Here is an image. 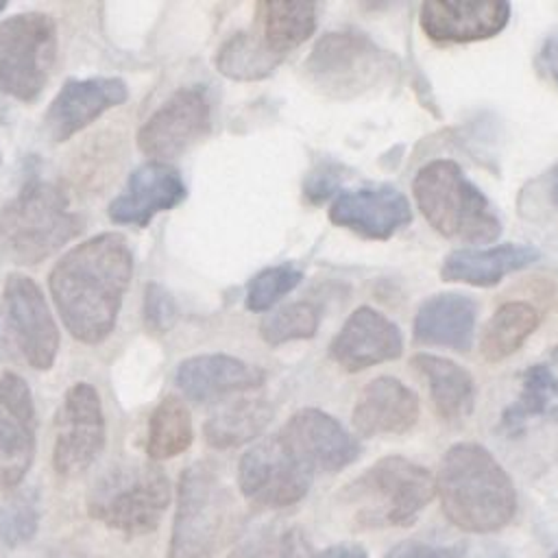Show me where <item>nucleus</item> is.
<instances>
[{
	"label": "nucleus",
	"instance_id": "f257e3e1",
	"mask_svg": "<svg viewBox=\"0 0 558 558\" xmlns=\"http://www.w3.org/2000/svg\"><path fill=\"white\" fill-rule=\"evenodd\" d=\"M133 277V251L122 233H98L61 255L48 288L65 329L83 344L111 336Z\"/></svg>",
	"mask_w": 558,
	"mask_h": 558
},
{
	"label": "nucleus",
	"instance_id": "f03ea898",
	"mask_svg": "<svg viewBox=\"0 0 558 558\" xmlns=\"http://www.w3.org/2000/svg\"><path fill=\"white\" fill-rule=\"evenodd\" d=\"M436 495L447 519L475 534L501 530L517 512L510 475L477 442H458L447 449L436 473Z\"/></svg>",
	"mask_w": 558,
	"mask_h": 558
},
{
	"label": "nucleus",
	"instance_id": "7ed1b4c3",
	"mask_svg": "<svg viewBox=\"0 0 558 558\" xmlns=\"http://www.w3.org/2000/svg\"><path fill=\"white\" fill-rule=\"evenodd\" d=\"M83 229V220L72 211L68 194L41 179H31L0 209V257L20 266H35Z\"/></svg>",
	"mask_w": 558,
	"mask_h": 558
},
{
	"label": "nucleus",
	"instance_id": "20e7f679",
	"mask_svg": "<svg viewBox=\"0 0 558 558\" xmlns=\"http://www.w3.org/2000/svg\"><path fill=\"white\" fill-rule=\"evenodd\" d=\"M412 192L423 218L449 240L486 244L501 233V222L488 198L451 159L425 163L412 181Z\"/></svg>",
	"mask_w": 558,
	"mask_h": 558
},
{
	"label": "nucleus",
	"instance_id": "39448f33",
	"mask_svg": "<svg viewBox=\"0 0 558 558\" xmlns=\"http://www.w3.org/2000/svg\"><path fill=\"white\" fill-rule=\"evenodd\" d=\"M436 477L421 464L386 456L340 493L360 527L410 525L434 499Z\"/></svg>",
	"mask_w": 558,
	"mask_h": 558
},
{
	"label": "nucleus",
	"instance_id": "423d86ee",
	"mask_svg": "<svg viewBox=\"0 0 558 558\" xmlns=\"http://www.w3.org/2000/svg\"><path fill=\"white\" fill-rule=\"evenodd\" d=\"M168 504V475L150 462L109 469L94 482L87 495L89 517L124 536L155 532Z\"/></svg>",
	"mask_w": 558,
	"mask_h": 558
},
{
	"label": "nucleus",
	"instance_id": "0eeeda50",
	"mask_svg": "<svg viewBox=\"0 0 558 558\" xmlns=\"http://www.w3.org/2000/svg\"><path fill=\"white\" fill-rule=\"evenodd\" d=\"M57 63V26L48 13L24 11L0 22V89L33 102Z\"/></svg>",
	"mask_w": 558,
	"mask_h": 558
},
{
	"label": "nucleus",
	"instance_id": "6e6552de",
	"mask_svg": "<svg viewBox=\"0 0 558 558\" xmlns=\"http://www.w3.org/2000/svg\"><path fill=\"white\" fill-rule=\"evenodd\" d=\"M229 493L209 462L190 464L177 486L168 558H211L225 523Z\"/></svg>",
	"mask_w": 558,
	"mask_h": 558
},
{
	"label": "nucleus",
	"instance_id": "1a4fd4ad",
	"mask_svg": "<svg viewBox=\"0 0 558 558\" xmlns=\"http://www.w3.org/2000/svg\"><path fill=\"white\" fill-rule=\"evenodd\" d=\"M386 70V54L362 33L323 35L303 63L307 83L329 98H353L373 87Z\"/></svg>",
	"mask_w": 558,
	"mask_h": 558
},
{
	"label": "nucleus",
	"instance_id": "9d476101",
	"mask_svg": "<svg viewBox=\"0 0 558 558\" xmlns=\"http://www.w3.org/2000/svg\"><path fill=\"white\" fill-rule=\"evenodd\" d=\"M314 473L290 449L283 436H272L255 442L238 464V486L246 499L262 508H288L299 504Z\"/></svg>",
	"mask_w": 558,
	"mask_h": 558
},
{
	"label": "nucleus",
	"instance_id": "9b49d317",
	"mask_svg": "<svg viewBox=\"0 0 558 558\" xmlns=\"http://www.w3.org/2000/svg\"><path fill=\"white\" fill-rule=\"evenodd\" d=\"M105 440L107 427L98 390L87 381L72 384L54 416V471L61 477L85 473L102 453Z\"/></svg>",
	"mask_w": 558,
	"mask_h": 558
},
{
	"label": "nucleus",
	"instance_id": "f8f14e48",
	"mask_svg": "<svg viewBox=\"0 0 558 558\" xmlns=\"http://www.w3.org/2000/svg\"><path fill=\"white\" fill-rule=\"evenodd\" d=\"M211 129V100L205 85L179 87L137 131V148L150 161L181 157Z\"/></svg>",
	"mask_w": 558,
	"mask_h": 558
},
{
	"label": "nucleus",
	"instance_id": "ddd939ff",
	"mask_svg": "<svg viewBox=\"0 0 558 558\" xmlns=\"http://www.w3.org/2000/svg\"><path fill=\"white\" fill-rule=\"evenodd\" d=\"M7 329L22 357L35 371H48L59 351V327L39 286L22 272H11L2 290Z\"/></svg>",
	"mask_w": 558,
	"mask_h": 558
},
{
	"label": "nucleus",
	"instance_id": "4468645a",
	"mask_svg": "<svg viewBox=\"0 0 558 558\" xmlns=\"http://www.w3.org/2000/svg\"><path fill=\"white\" fill-rule=\"evenodd\" d=\"M37 449V418L28 384L11 371L0 375V488L13 490L26 477Z\"/></svg>",
	"mask_w": 558,
	"mask_h": 558
},
{
	"label": "nucleus",
	"instance_id": "2eb2a0df",
	"mask_svg": "<svg viewBox=\"0 0 558 558\" xmlns=\"http://www.w3.org/2000/svg\"><path fill=\"white\" fill-rule=\"evenodd\" d=\"M312 473H338L360 456V442L327 412L303 408L279 432Z\"/></svg>",
	"mask_w": 558,
	"mask_h": 558
},
{
	"label": "nucleus",
	"instance_id": "dca6fc26",
	"mask_svg": "<svg viewBox=\"0 0 558 558\" xmlns=\"http://www.w3.org/2000/svg\"><path fill=\"white\" fill-rule=\"evenodd\" d=\"M126 98L129 87L118 76L68 78L46 111V133L52 142H68Z\"/></svg>",
	"mask_w": 558,
	"mask_h": 558
},
{
	"label": "nucleus",
	"instance_id": "f3484780",
	"mask_svg": "<svg viewBox=\"0 0 558 558\" xmlns=\"http://www.w3.org/2000/svg\"><path fill=\"white\" fill-rule=\"evenodd\" d=\"M329 220L368 240H388L412 222L408 198L392 185H368L340 192L331 207Z\"/></svg>",
	"mask_w": 558,
	"mask_h": 558
},
{
	"label": "nucleus",
	"instance_id": "a211bd4d",
	"mask_svg": "<svg viewBox=\"0 0 558 558\" xmlns=\"http://www.w3.org/2000/svg\"><path fill=\"white\" fill-rule=\"evenodd\" d=\"M187 190L177 168L163 161H146L137 166L124 190L109 203V218L116 225L148 227V222L163 211L174 209Z\"/></svg>",
	"mask_w": 558,
	"mask_h": 558
},
{
	"label": "nucleus",
	"instance_id": "6ab92c4d",
	"mask_svg": "<svg viewBox=\"0 0 558 558\" xmlns=\"http://www.w3.org/2000/svg\"><path fill=\"white\" fill-rule=\"evenodd\" d=\"M401 353L403 338L399 327L368 305L349 314L329 344L333 362L349 373H360L375 364L397 360Z\"/></svg>",
	"mask_w": 558,
	"mask_h": 558
},
{
	"label": "nucleus",
	"instance_id": "aec40b11",
	"mask_svg": "<svg viewBox=\"0 0 558 558\" xmlns=\"http://www.w3.org/2000/svg\"><path fill=\"white\" fill-rule=\"evenodd\" d=\"M174 381L187 399L209 403L257 390L266 381V373L233 355L205 353L183 360L177 366Z\"/></svg>",
	"mask_w": 558,
	"mask_h": 558
},
{
	"label": "nucleus",
	"instance_id": "412c9836",
	"mask_svg": "<svg viewBox=\"0 0 558 558\" xmlns=\"http://www.w3.org/2000/svg\"><path fill=\"white\" fill-rule=\"evenodd\" d=\"M508 2H451L427 0L421 4V28L436 44H466L495 37L508 26Z\"/></svg>",
	"mask_w": 558,
	"mask_h": 558
},
{
	"label": "nucleus",
	"instance_id": "4be33fe9",
	"mask_svg": "<svg viewBox=\"0 0 558 558\" xmlns=\"http://www.w3.org/2000/svg\"><path fill=\"white\" fill-rule=\"evenodd\" d=\"M418 397L395 377H375L357 395L351 421L357 434L388 436L405 434L418 421Z\"/></svg>",
	"mask_w": 558,
	"mask_h": 558
},
{
	"label": "nucleus",
	"instance_id": "5701e85b",
	"mask_svg": "<svg viewBox=\"0 0 558 558\" xmlns=\"http://www.w3.org/2000/svg\"><path fill=\"white\" fill-rule=\"evenodd\" d=\"M477 303L471 296L442 292L421 303L414 316V340L464 353L473 342Z\"/></svg>",
	"mask_w": 558,
	"mask_h": 558
},
{
	"label": "nucleus",
	"instance_id": "b1692460",
	"mask_svg": "<svg viewBox=\"0 0 558 558\" xmlns=\"http://www.w3.org/2000/svg\"><path fill=\"white\" fill-rule=\"evenodd\" d=\"M541 253L530 244H497L488 248H458L451 251L440 268V277L453 283H469L477 288L497 286L506 275L534 264Z\"/></svg>",
	"mask_w": 558,
	"mask_h": 558
},
{
	"label": "nucleus",
	"instance_id": "393cba45",
	"mask_svg": "<svg viewBox=\"0 0 558 558\" xmlns=\"http://www.w3.org/2000/svg\"><path fill=\"white\" fill-rule=\"evenodd\" d=\"M412 366L425 377L434 412L445 423H462L475 405V381L471 373L440 355L418 353Z\"/></svg>",
	"mask_w": 558,
	"mask_h": 558
},
{
	"label": "nucleus",
	"instance_id": "a878e982",
	"mask_svg": "<svg viewBox=\"0 0 558 558\" xmlns=\"http://www.w3.org/2000/svg\"><path fill=\"white\" fill-rule=\"evenodd\" d=\"M318 7L312 2L264 0L255 7V33L277 57H286L316 31Z\"/></svg>",
	"mask_w": 558,
	"mask_h": 558
},
{
	"label": "nucleus",
	"instance_id": "bb28decb",
	"mask_svg": "<svg viewBox=\"0 0 558 558\" xmlns=\"http://www.w3.org/2000/svg\"><path fill=\"white\" fill-rule=\"evenodd\" d=\"M272 418V408L264 397H240L225 401L205 421L203 434L214 449H233L255 440Z\"/></svg>",
	"mask_w": 558,
	"mask_h": 558
},
{
	"label": "nucleus",
	"instance_id": "cd10ccee",
	"mask_svg": "<svg viewBox=\"0 0 558 558\" xmlns=\"http://www.w3.org/2000/svg\"><path fill=\"white\" fill-rule=\"evenodd\" d=\"M541 418H558V377L549 366L534 364L523 373L517 399L504 410L501 427L508 434H521Z\"/></svg>",
	"mask_w": 558,
	"mask_h": 558
},
{
	"label": "nucleus",
	"instance_id": "c85d7f7f",
	"mask_svg": "<svg viewBox=\"0 0 558 558\" xmlns=\"http://www.w3.org/2000/svg\"><path fill=\"white\" fill-rule=\"evenodd\" d=\"M538 325V312L523 301L504 303L486 323L480 353L486 362H501L517 353Z\"/></svg>",
	"mask_w": 558,
	"mask_h": 558
},
{
	"label": "nucleus",
	"instance_id": "c756f323",
	"mask_svg": "<svg viewBox=\"0 0 558 558\" xmlns=\"http://www.w3.org/2000/svg\"><path fill=\"white\" fill-rule=\"evenodd\" d=\"M194 438V425L190 408L177 395L163 397L150 418L146 434V456L153 462L170 460L187 451Z\"/></svg>",
	"mask_w": 558,
	"mask_h": 558
},
{
	"label": "nucleus",
	"instance_id": "7c9ffc66",
	"mask_svg": "<svg viewBox=\"0 0 558 558\" xmlns=\"http://www.w3.org/2000/svg\"><path fill=\"white\" fill-rule=\"evenodd\" d=\"M283 59L270 52L255 31H238L227 37L214 57L216 70L231 81H262L275 72Z\"/></svg>",
	"mask_w": 558,
	"mask_h": 558
},
{
	"label": "nucleus",
	"instance_id": "2f4dec72",
	"mask_svg": "<svg viewBox=\"0 0 558 558\" xmlns=\"http://www.w3.org/2000/svg\"><path fill=\"white\" fill-rule=\"evenodd\" d=\"M318 307L307 301H296L266 314L259 323V336L266 344L279 347L292 340L312 338L318 331Z\"/></svg>",
	"mask_w": 558,
	"mask_h": 558
},
{
	"label": "nucleus",
	"instance_id": "473e14b6",
	"mask_svg": "<svg viewBox=\"0 0 558 558\" xmlns=\"http://www.w3.org/2000/svg\"><path fill=\"white\" fill-rule=\"evenodd\" d=\"M303 279L301 268L294 264H277L259 270L246 286V310L251 312H268L272 310L286 294H290Z\"/></svg>",
	"mask_w": 558,
	"mask_h": 558
},
{
	"label": "nucleus",
	"instance_id": "72a5a7b5",
	"mask_svg": "<svg viewBox=\"0 0 558 558\" xmlns=\"http://www.w3.org/2000/svg\"><path fill=\"white\" fill-rule=\"evenodd\" d=\"M39 527V506L35 495L22 493L17 495L9 508L2 514V538L9 547H20L24 543H28Z\"/></svg>",
	"mask_w": 558,
	"mask_h": 558
},
{
	"label": "nucleus",
	"instance_id": "f704fd0d",
	"mask_svg": "<svg viewBox=\"0 0 558 558\" xmlns=\"http://www.w3.org/2000/svg\"><path fill=\"white\" fill-rule=\"evenodd\" d=\"M177 320V303L170 296V292L157 283L150 281L144 288V325L153 333H166Z\"/></svg>",
	"mask_w": 558,
	"mask_h": 558
},
{
	"label": "nucleus",
	"instance_id": "c9c22d12",
	"mask_svg": "<svg viewBox=\"0 0 558 558\" xmlns=\"http://www.w3.org/2000/svg\"><path fill=\"white\" fill-rule=\"evenodd\" d=\"M384 558H466L464 543L436 545L427 541H401Z\"/></svg>",
	"mask_w": 558,
	"mask_h": 558
},
{
	"label": "nucleus",
	"instance_id": "e433bc0d",
	"mask_svg": "<svg viewBox=\"0 0 558 558\" xmlns=\"http://www.w3.org/2000/svg\"><path fill=\"white\" fill-rule=\"evenodd\" d=\"M338 181H340V170L331 163H323L310 172L303 185V194L307 196L310 203H320L333 194V190L338 187Z\"/></svg>",
	"mask_w": 558,
	"mask_h": 558
},
{
	"label": "nucleus",
	"instance_id": "4c0bfd02",
	"mask_svg": "<svg viewBox=\"0 0 558 558\" xmlns=\"http://www.w3.org/2000/svg\"><path fill=\"white\" fill-rule=\"evenodd\" d=\"M275 558H314V549L301 527H290L279 536Z\"/></svg>",
	"mask_w": 558,
	"mask_h": 558
},
{
	"label": "nucleus",
	"instance_id": "58836bf2",
	"mask_svg": "<svg viewBox=\"0 0 558 558\" xmlns=\"http://www.w3.org/2000/svg\"><path fill=\"white\" fill-rule=\"evenodd\" d=\"M541 65L547 76L558 85V35H551L541 48Z\"/></svg>",
	"mask_w": 558,
	"mask_h": 558
},
{
	"label": "nucleus",
	"instance_id": "ea45409f",
	"mask_svg": "<svg viewBox=\"0 0 558 558\" xmlns=\"http://www.w3.org/2000/svg\"><path fill=\"white\" fill-rule=\"evenodd\" d=\"M314 558H368V554L357 543H338V545H331V547L323 549Z\"/></svg>",
	"mask_w": 558,
	"mask_h": 558
},
{
	"label": "nucleus",
	"instance_id": "a19ab883",
	"mask_svg": "<svg viewBox=\"0 0 558 558\" xmlns=\"http://www.w3.org/2000/svg\"><path fill=\"white\" fill-rule=\"evenodd\" d=\"M242 558H268V556H266V545L253 543L251 547H246V551H244Z\"/></svg>",
	"mask_w": 558,
	"mask_h": 558
},
{
	"label": "nucleus",
	"instance_id": "79ce46f5",
	"mask_svg": "<svg viewBox=\"0 0 558 558\" xmlns=\"http://www.w3.org/2000/svg\"><path fill=\"white\" fill-rule=\"evenodd\" d=\"M551 198H554V205L558 207V168H556L554 179H551Z\"/></svg>",
	"mask_w": 558,
	"mask_h": 558
},
{
	"label": "nucleus",
	"instance_id": "37998d69",
	"mask_svg": "<svg viewBox=\"0 0 558 558\" xmlns=\"http://www.w3.org/2000/svg\"><path fill=\"white\" fill-rule=\"evenodd\" d=\"M7 9V2H0V13Z\"/></svg>",
	"mask_w": 558,
	"mask_h": 558
},
{
	"label": "nucleus",
	"instance_id": "c03bdc74",
	"mask_svg": "<svg viewBox=\"0 0 558 558\" xmlns=\"http://www.w3.org/2000/svg\"><path fill=\"white\" fill-rule=\"evenodd\" d=\"M549 558H558V549H556V551H554Z\"/></svg>",
	"mask_w": 558,
	"mask_h": 558
},
{
	"label": "nucleus",
	"instance_id": "a18cd8bd",
	"mask_svg": "<svg viewBox=\"0 0 558 558\" xmlns=\"http://www.w3.org/2000/svg\"><path fill=\"white\" fill-rule=\"evenodd\" d=\"M556 355H558V347H556Z\"/></svg>",
	"mask_w": 558,
	"mask_h": 558
},
{
	"label": "nucleus",
	"instance_id": "49530a36",
	"mask_svg": "<svg viewBox=\"0 0 558 558\" xmlns=\"http://www.w3.org/2000/svg\"><path fill=\"white\" fill-rule=\"evenodd\" d=\"M0 538H2V530H0Z\"/></svg>",
	"mask_w": 558,
	"mask_h": 558
}]
</instances>
